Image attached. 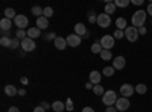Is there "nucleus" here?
I'll use <instances>...</instances> for the list:
<instances>
[{
    "label": "nucleus",
    "instance_id": "f257e3e1",
    "mask_svg": "<svg viewBox=\"0 0 152 112\" xmlns=\"http://www.w3.org/2000/svg\"><path fill=\"white\" fill-rule=\"evenodd\" d=\"M146 17H148V12H146V11H143V9L135 11L134 14H132V17H131V23H132V26H134V27H137V29L143 27V24L146 23Z\"/></svg>",
    "mask_w": 152,
    "mask_h": 112
},
{
    "label": "nucleus",
    "instance_id": "f03ea898",
    "mask_svg": "<svg viewBox=\"0 0 152 112\" xmlns=\"http://www.w3.org/2000/svg\"><path fill=\"white\" fill-rule=\"evenodd\" d=\"M117 102V94L116 91H113V90H108L105 91V94L102 95V103L108 108V106H114Z\"/></svg>",
    "mask_w": 152,
    "mask_h": 112
},
{
    "label": "nucleus",
    "instance_id": "7ed1b4c3",
    "mask_svg": "<svg viewBox=\"0 0 152 112\" xmlns=\"http://www.w3.org/2000/svg\"><path fill=\"white\" fill-rule=\"evenodd\" d=\"M138 29L137 27H134V26H128L125 29V38L128 40L129 43H135L137 40H138Z\"/></svg>",
    "mask_w": 152,
    "mask_h": 112
},
{
    "label": "nucleus",
    "instance_id": "20e7f679",
    "mask_svg": "<svg viewBox=\"0 0 152 112\" xmlns=\"http://www.w3.org/2000/svg\"><path fill=\"white\" fill-rule=\"evenodd\" d=\"M99 43H100V46H102L105 50H111V48L114 47V43H116V38H114L113 35H104Z\"/></svg>",
    "mask_w": 152,
    "mask_h": 112
},
{
    "label": "nucleus",
    "instance_id": "39448f33",
    "mask_svg": "<svg viewBox=\"0 0 152 112\" xmlns=\"http://www.w3.org/2000/svg\"><path fill=\"white\" fill-rule=\"evenodd\" d=\"M129 105H131L129 98L120 97V98H117V102H116V109H117L119 112H125L126 109H129Z\"/></svg>",
    "mask_w": 152,
    "mask_h": 112
},
{
    "label": "nucleus",
    "instance_id": "423d86ee",
    "mask_svg": "<svg viewBox=\"0 0 152 112\" xmlns=\"http://www.w3.org/2000/svg\"><path fill=\"white\" fill-rule=\"evenodd\" d=\"M97 24H99L100 27H104V29L110 27V24H111V17H110L108 14H105V12H102V14L97 15Z\"/></svg>",
    "mask_w": 152,
    "mask_h": 112
},
{
    "label": "nucleus",
    "instance_id": "0eeeda50",
    "mask_svg": "<svg viewBox=\"0 0 152 112\" xmlns=\"http://www.w3.org/2000/svg\"><path fill=\"white\" fill-rule=\"evenodd\" d=\"M21 48H23V52H34L35 48H37L35 40H32V38H24V40L21 41Z\"/></svg>",
    "mask_w": 152,
    "mask_h": 112
},
{
    "label": "nucleus",
    "instance_id": "6e6552de",
    "mask_svg": "<svg viewBox=\"0 0 152 112\" xmlns=\"http://www.w3.org/2000/svg\"><path fill=\"white\" fill-rule=\"evenodd\" d=\"M134 92H135V88H134L132 85H129V83H123V85L120 86V94H122V97L129 98V97H132Z\"/></svg>",
    "mask_w": 152,
    "mask_h": 112
},
{
    "label": "nucleus",
    "instance_id": "1a4fd4ad",
    "mask_svg": "<svg viewBox=\"0 0 152 112\" xmlns=\"http://www.w3.org/2000/svg\"><path fill=\"white\" fill-rule=\"evenodd\" d=\"M14 24L18 27V29H24V27H28V24H29V20H28V17L26 15H17L15 18H14Z\"/></svg>",
    "mask_w": 152,
    "mask_h": 112
},
{
    "label": "nucleus",
    "instance_id": "9d476101",
    "mask_svg": "<svg viewBox=\"0 0 152 112\" xmlns=\"http://www.w3.org/2000/svg\"><path fill=\"white\" fill-rule=\"evenodd\" d=\"M66 40H67V46H70V47H78V46L81 44V36L76 35V33L69 35Z\"/></svg>",
    "mask_w": 152,
    "mask_h": 112
},
{
    "label": "nucleus",
    "instance_id": "9b49d317",
    "mask_svg": "<svg viewBox=\"0 0 152 112\" xmlns=\"http://www.w3.org/2000/svg\"><path fill=\"white\" fill-rule=\"evenodd\" d=\"M125 65H126V61L123 56H116L113 59V68L114 70H122V68H125Z\"/></svg>",
    "mask_w": 152,
    "mask_h": 112
},
{
    "label": "nucleus",
    "instance_id": "f8f14e48",
    "mask_svg": "<svg viewBox=\"0 0 152 112\" xmlns=\"http://www.w3.org/2000/svg\"><path fill=\"white\" fill-rule=\"evenodd\" d=\"M53 43H55V47L58 48V50H66V47H67V40L66 38H62V36H56V40Z\"/></svg>",
    "mask_w": 152,
    "mask_h": 112
},
{
    "label": "nucleus",
    "instance_id": "ddd939ff",
    "mask_svg": "<svg viewBox=\"0 0 152 112\" xmlns=\"http://www.w3.org/2000/svg\"><path fill=\"white\" fill-rule=\"evenodd\" d=\"M87 27H85V24L82 23H78V24H75V33L76 35H79V36H85L87 35Z\"/></svg>",
    "mask_w": 152,
    "mask_h": 112
},
{
    "label": "nucleus",
    "instance_id": "4468645a",
    "mask_svg": "<svg viewBox=\"0 0 152 112\" xmlns=\"http://www.w3.org/2000/svg\"><path fill=\"white\" fill-rule=\"evenodd\" d=\"M38 36H41V29H38L37 26H35V27H29V29H28V38L35 40V38H38Z\"/></svg>",
    "mask_w": 152,
    "mask_h": 112
},
{
    "label": "nucleus",
    "instance_id": "2eb2a0df",
    "mask_svg": "<svg viewBox=\"0 0 152 112\" xmlns=\"http://www.w3.org/2000/svg\"><path fill=\"white\" fill-rule=\"evenodd\" d=\"M100 79H102V74H100L99 71H91L90 73V82L93 83V85H99L100 83Z\"/></svg>",
    "mask_w": 152,
    "mask_h": 112
},
{
    "label": "nucleus",
    "instance_id": "dca6fc26",
    "mask_svg": "<svg viewBox=\"0 0 152 112\" xmlns=\"http://www.w3.org/2000/svg\"><path fill=\"white\" fill-rule=\"evenodd\" d=\"M11 27H12V20H9V18L0 20V29L2 30H11Z\"/></svg>",
    "mask_w": 152,
    "mask_h": 112
},
{
    "label": "nucleus",
    "instance_id": "f3484780",
    "mask_svg": "<svg viewBox=\"0 0 152 112\" xmlns=\"http://www.w3.org/2000/svg\"><path fill=\"white\" fill-rule=\"evenodd\" d=\"M5 94L9 95V97H14V95L18 94V90L15 88L14 85H6V86H5Z\"/></svg>",
    "mask_w": 152,
    "mask_h": 112
},
{
    "label": "nucleus",
    "instance_id": "a211bd4d",
    "mask_svg": "<svg viewBox=\"0 0 152 112\" xmlns=\"http://www.w3.org/2000/svg\"><path fill=\"white\" fill-rule=\"evenodd\" d=\"M49 26V21H47V18L43 15V17H40V18H37V27L38 29H46Z\"/></svg>",
    "mask_w": 152,
    "mask_h": 112
},
{
    "label": "nucleus",
    "instance_id": "6ab92c4d",
    "mask_svg": "<svg viewBox=\"0 0 152 112\" xmlns=\"http://www.w3.org/2000/svg\"><path fill=\"white\" fill-rule=\"evenodd\" d=\"M52 109L55 112H62V111H66V105L62 103V102H59V100H56V102L52 103Z\"/></svg>",
    "mask_w": 152,
    "mask_h": 112
},
{
    "label": "nucleus",
    "instance_id": "aec40b11",
    "mask_svg": "<svg viewBox=\"0 0 152 112\" xmlns=\"http://www.w3.org/2000/svg\"><path fill=\"white\" fill-rule=\"evenodd\" d=\"M116 26H117L119 30H125L126 27H128V24H126V20H125L123 17H119V18L116 20Z\"/></svg>",
    "mask_w": 152,
    "mask_h": 112
},
{
    "label": "nucleus",
    "instance_id": "412c9836",
    "mask_svg": "<svg viewBox=\"0 0 152 112\" xmlns=\"http://www.w3.org/2000/svg\"><path fill=\"white\" fill-rule=\"evenodd\" d=\"M114 12H116V5H114V2H107V5H105V14L111 15V14H114Z\"/></svg>",
    "mask_w": 152,
    "mask_h": 112
},
{
    "label": "nucleus",
    "instance_id": "4be33fe9",
    "mask_svg": "<svg viewBox=\"0 0 152 112\" xmlns=\"http://www.w3.org/2000/svg\"><path fill=\"white\" fill-rule=\"evenodd\" d=\"M15 17H17V14H15V11L12 9V8H6V9H5V18L14 20Z\"/></svg>",
    "mask_w": 152,
    "mask_h": 112
},
{
    "label": "nucleus",
    "instance_id": "5701e85b",
    "mask_svg": "<svg viewBox=\"0 0 152 112\" xmlns=\"http://www.w3.org/2000/svg\"><path fill=\"white\" fill-rule=\"evenodd\" d=\"M135 92H138V94H146L148 92V86L145 85V83H138V85H135Z\"/></svg>",
    "mask_w": 152,
    "mask_h": 112
},
{
    "label": "nucleus",
    "instance_id": "b1692460",
    "mask_svg": "<svg viewBox=\"0 0 152 112\" xmlns=\"http://www.w3.org/2000/svg\"><path fill=\"white\" fill-rule=\"evenodd\" d=\"M100 58H102V61H111L113 59V53H111V50H104L100 52Z\"/></svg>",
    "mask_w": 152,
    "mask_h": 112
},
{
    "label": "nucleus",
    "instance_id": "393cba45",
    "mask_svg": "<svg viewBox=\"0 0 152 112\" xmlns=\"http://www.w3.org/2000/svg\"><path fill=\"white\" fill-rule=\"evenodd\" d=\"M131 0H114V5H116V8H126L129 6Z\"/></svg>",
    "mask_w": 152,
    "mask_h": 112
},
{
    "label": "nucleus",
    "instance_id": "a878e982",
    "mask_svg": "<svg viewBox=\"0 0 152 112\" xmlns=\"http://www.w3.org/2000/svg\"><path fill=\"white\" fill-rule=\"evenodd\" d=\"M15 36L18 40H24V38H28V30H24V29H17V32H15Z\"/></svg>",
    "mask_w": 152,
    "mask_h": 112
},
{
    "label": "nucleus",
    "instance_id": "bb28decb",
    "mask_svg": "<svg viewBox=\"0 0 152 112\" xmlns=\"http://www.w3.org/2000/svg\"><path fill=\"white\" fill-rule=\"evenodd\" d=\"M104 50V47L102 46H100V43H94V44H91V53H99L100 55V52H102Z\"/></svg>",
    "mask_w": 152,
    "mask_h": 112
},
{
    "label": "nucleus",
    "instance_id": "cd10ccee",
    "mask_svg": "<svg viewBox=\"0 0 152 112\" xmlns=\"http://www.w3.org/2000/svg\"><path fill=\"white\" fill-rule=\"evenodd\" d=\"M93 92H94L96 95H104V94H105V90H104L102 85H94V86H93Z\"/></svg>",
    "mask_w": 152,
    "mask_h": 112
},
{
    "label": "nucleus",
    "instance_id": "c85d7f7f",
    "mask_svg": "<svg viewBox=\"0 0 152 112\" xmlns=\"http://www.w3.org/2000/svg\"><path fill=\"white\" fill-rule=\"evenodd\" d=\"M43 8H40V6H34L32 8V14L37 17V18H40V17H43Z\"/></svg>",
    "mask_w": 152,
    "mask_h": 112
},
{
    "label": "nucleus",
    "instance_id": "c756f323",
    "mask_svg": "<svg viewBox=\"0 0 152 112\" xmlns=\"http://www.w3.org/2000/svg\"><path fill=\"white\" fill-rule=\"evenodd\" d=\"M20 47V40L17 38V36H14V38H11V50H15V48Z\"/></svg>",
    "mask_w": 152,
    "mask_h": 112
},
{
    "label": "nucleus",
    "instance_id": "7c9ffc66",
    "mask_svg": "<svg viewBox=\"0 0 152 112\" xmlns=\"http://www.w3.org/2000/svg\"><path fill=\"white\" fill-rule=\"evenodd\" d=\"M114 71H116V70H114L113 67H105V68L102 70V74H104L105 77H111L113 74H114Z\"/></svg>",
    "mask_w": 152,
    "mask_h": 112
},
{
    "label": "nucleus",
    "instance_id": "2f4dec72",
    "mask_svg": "<svg viewBox=\"0 0 152 112\" xmlns=\"http://www.w3.org/2000/svg\"><path fill=\"white\" fill-rule=\"evenodd\" d=\"M113 36L116 40H122V38H125V30H119V29H116V32L113 33Z\"/></svg>",
    "mask_w": 152,
    "mask_h": 112
},
{
    "label": "nucleus",
    "instance_id": "473e14b6",
    "mask_svg": "<svg viewBox=\"0 0 152 112\" xmlns=\"http://www.w3.org/2000/svg\"><path fill=\"white\" fill-rule=\"evenodd\" d=\"M43 15H44L46 18H49V17H52V15H53V9L50 8V6L44 8V11H43Z\"/></svg>",
    "mask_w": 152,
    "mask_h": 112
},
{
    "label": "nucleus",
    "instance_id": "72a5a7b5",
    "mask_svg": "<svg viewBox=\"0 0 152 112\" xmlns=\"http://www.w3.org/2000/svg\"><path fill=\"white\" fill-rule=\"evenodd\" d=\"M0 46L2 47H11V38H0Z\"/></svg>",
    "mask_w": 152,
    "mask_h": 112
},
{
    "label": "nucleus",
    "instance_id": "f704fd0d",
    "mask_svg": "<svg viewBox=\"0 0 152 112\" xmlns=\"http://www.w3.org/2000/svg\"><path fill=\"white\" fill-rule=\"evenodd\" d=\"M88 21H90V23H97V15L94 14V12L93 11H90V12H88Z\"/></svg>",
    "mask_w": 152,
    "mask_h": 112
},
{
    "label": "nucleus",
    "instance_id": "c9c22d12",
    "mask_svg": "<svg viewBox=\"0 0 152 112\" xmlns=\"http://www.w3.org/2000/svg\"><path fill=\"white\" fill-rule=\"evenodd\" d=\"M44 40H46V41H55V40H56V35H55L53 32H49V33L44 36Z\"/></svg>",
    "mask_w": 152,
    "mask_h": 112
},
{
    "label": "nucleus",
    "instance_id": "e433bc0d",
    "mask_svg": "<svg viewBox=\"0 0 152 112\" xmlns=\"http://www.w3.org/2000/svg\"><path fill=\"white\" fill-rule=\"evenodd\" d=\"M66 111H69V112L73 111V100H72V98H67V102H66Z\"/></svg>",
    "mask_w": 152,
    "mask_h": 112
},
{
    "label": "nucleus",
    "instance_id": "4c0bfd02",
    "mask_svg": "<svg viewBox=\"0 0 152 112\" xmlns=\"http://www.w3.org/2000/svg\"><path fill=\"white\" fill-rule=\"evenodd\" d=\"M105 112H119V111L116 109V106H108V108L105 109Z\"/></svg>",
    "mask_w": 152,
    "mask_h": 112
},
{
    "label": "nucleus",
    "instance_id": "58836bf2",
    "mask_svg": "<svg viewBox=\"0 0 152 112\" xmlns=\"http://www.w3.org/2000/svg\"><path fill=\"white\" fill-rule=\"evenodd\" d=\"M34 112H46V109H44V108L40 105V106H37V108L34 109Z\"/></svg>",
    "mask_w": 152,
    "mask_h": 112
},
{
    "label": "nucleus",
    "instance_id": "ea45409f",
    "mask_svg": "<svg viewBox=\"0 0 152 112\" xmlns=\"http://www.w3.org/2000/svg\"><path fill=\"white\" fill-rule=\"evenodd\" d=\"M131 3H132V5H137V6H140V5H143V0H132Z\"/></svg>",
    "mask_w": 152,
    "mask_h": 112
},
{
    "label": "nucleus",
    "instance_id": "a19ab883",
    "mask_svg": "<svg viewBox=\"0 0 152 112\" xmlns=\"http://www.w3.org/2000/svg\"><path fill=\"white\" fill-rule=\"evenodd\" d=\"M82 112H96V111H94L93 108H90V106H87V108L82 109Z\"/></svg>",
    "mask_w": 152,
    "mask_h": 112
},
{
    "label": "nucleus",
    "instance_id": "79ce46f5",
    "mask_svg": "<svg viewBox=\"0 0 152 112\" xmlns=\"http://www.w3.org/2000/svg\"><path fill=\"white\" fill-rule=\"evenodd\" d=\"M146 12H148L149 15H152V3H149V5H148V8H146Z\"/></svg>",
    "mask_w": 152,
    "mask_h": 112
},
{
    "label": "nucleus",
    "instance_id": "37998d69",
    "mask_svg": "<svg viewBox=\"0 0 152 112\" xmlns=\"http://www.w3.org/2000/svg\"><path fill=\"white\" fill-rule=\"evenodd\" d=\"M41 106H43L44 109H49V108H52V105H49L47 102H41Z\"/></svg>",
    "mask_w": 152,
    "mask_h": 112
},
{
    "label": "nucleus",
    "instance_id": "c03bdc74",
    "mask_svg": "<svg viewBox=\"0 0 152 112\" xmlns=\"http://www.w3.org/2000/svg\"><path fill=\"white\" fill-rule=\"evenodd\" d=\"M145 33H146V27H145V26L138 29V35H145Z\"/></svg>",
    "mask_w": 152,
    "mask_h": 112
},
{
    "label": "nucleus",
    "instance_id": "a18cd8bd",
    "mask_svg": "<svg viewBox=\"0 0 152 112\" xmlns=\"http://www.w3.org/2000/svg\"><path fill=\"white\" fill-rule=\"evenodd\" d=\"M8 112H20V111H18V108H15V106H11V108L8 109Z\"/></svg>",
    "mask_w": 152,
    "mask_h": 112
},
{
    "label": "nucleus",
    "instance_id": "49530a36",
    "mask_svg": "<svg viewBox=\"0 0 152 112\" xmlns=\"http://www.w3.org/2000/svg\"><path fill=\"white\" fill-rule=\"evenodd\" d=\"M85 88H87V90H93V83H91V82H88V83L85 85Z\"/></svg>",
    "mask_w": 152,
    "mask_h": 112
},
{
    "label": "nucleus",
    "instance_id": "de8ad7c7",
    "mask_svg": "<svg viewBox=\"0 0 152 112\" xmlns=\"http://www.w3.org/2000/svg\"><path fill=\"white\" fill-rule=\"evenodd\" d=\"M18 95H26V91H24L23 88H21V90H18Z\"/></svg>",
    "mask_w": 152,
    "mask_h": 112
},
{
    "label": "nucleus",
    "instance_id": "09e8293b",
    "mask_svg": "<svg viewBox=\"0 0 152 112\" xmlns=\"http://www.w3.org/2000/svg\"><path fill=\"white\" fill-rule=\"evenodd\" d=\"M29 80H28V77H21V83H24V85H26Z\"/></svg>",
    "mask_w": 152,
    "mask_h": 112
}]
</instances>
